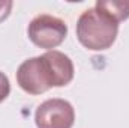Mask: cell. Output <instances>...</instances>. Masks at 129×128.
<instances>
[{
	"label": "cell",
	"mask_w": 129,
	"mask_h": 128,
	"mask_svg": "<svg viewBox=\"0 0 129 128\" xmlns=\"http://www.w3.org/2000/svg\"><path fill=\"white\" fill-rule=\"evenodd\" d=\"M119 33V23L101 9L90 8L84 11L77 21V38L81 45L92 51L110 48Z\"/></svg>",
	"instance_id": "1"
},
{
	"label": "cell",
	"mask_w": 129,
	"mask_h": 128,
	"mask_svg": "<svg viewBox=\"0 0 129 128\" xmlns=\"http://www.w3.org/2000/svg\"><path fill=\"white\" fill-rule=\"evenodd\" d=\"M17 81L20 88L30 95H41L51 88H57L54 72L45 53L30 57L20 65L17 69Z\"/></svg>",
	"instance_id": "2"
},
{
	"label": "cell",
	"mask_w": 129,
	"mask_h": 128,
	"mask_svg": "<svg viewBox=\"0 0 129 128\" xmlns=\"http://www.w3.org/2000/svg\"><path fill=\"white\" fill-rule=\"evenodd\" d=\"M27 35L35 45L50 51L64 41L68 35V26L62 18L41 14L30 21L27 27Z\"/></svg>",
	"instance_id": "3"
},
{
	"label": "cell",
	"mask_w": 129,
	"mask_h": 128,
	"mask_svg": "<svg viewBox=\"0 0 129 128\" xmlns=\"http://www.w3.org/2000/svg\"><path fill=\"white\" fill-rule=\"evenodd\" d=\"M35 122L38 128H72L75 122V110L69 101L51 98L36 109Z\"/></svg>",
	"instance_id": "4"
},
{
	"label": "cell",
	"mask_w": 129,
	"mask_h": 128,
	"mask_svg": "<svg viewBox=\"0 0 129 128\" xmlns=\"http://www.w3.org/2000/svg\"><path fill=\"white\" fill-rule=\"evenodd\" d=\"M95 6L117 23L129 18V0H98Z\"/></svg>",
	"instance_id": "5"
},
{
	"label": "cell",
	"mask_w": 129,
	"mask_h": 128,
	"mask_svg": "<svg viewBox=\"0 0 129 128\" xmlns=\"http://www.w3.org/2000/svg\"><path fill=\"white\" fill-rule=\"evenodd\" d=\"M11 94V83L9 78L0 71V102H3Z\"/></svg>",
	"instance_id": "6"
},
{
	"label": "cell",
	"mask_w": 129,
	"mask_h": 128,
	"mask_svg": "<svg viewBox=\"0 0 129 128\" xmlns=\"http://www.w3.org/2000/svg\"><path fill=\"white\" fill-rule=\"evenodd\" d=\"M12 6H14V3L11 0H0V23L9 17Z\"/></svg>",
	"instance_id": "7"
}]
</instances>
